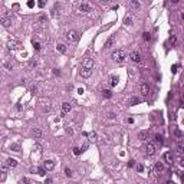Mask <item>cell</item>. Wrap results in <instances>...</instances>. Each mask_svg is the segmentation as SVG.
Returning <instances> with one entry per match:
<instances>
[{
	"label": "cell",
	"instance_id": "obj_1",
	"mask_svg": "<svg viewBox=\"0 0 184 184\" xmlns=\"http://www.w3.org/2000/svg\"><path fill=\"white\" fill-rule=\"evenodd\" d=\"M111 58H112L115 62H118V63H122V62L127 59V53H125V50H122V49H117V50L112 52Z\"/></svg>",
	"mask_w": 184,
	"mask_h": 184
},
{
	"label": "cell",
	"instance_id": "obj_2",
	"mask_svg": "<svg viewBox=\"0 0 184 184\" xmlns=\"http://www.w3.org/2000/svg\"><path fill=\"white\" fill-rule=\"evenodd\" d=\"M79 37H81V36H79V33H78L76 30H69L66 33V39L71 40V42H78Z\"/></svg>",
	"mask_w": 184,
	"mask_h": 184
},
{
	"label": "cell",
	"instance_id": "obj_3",
	"mask_svg": "<svg viewBox=\"0 0 184 184\" xmlns=\"http://www.w3.org/2000/svg\"><path fill=\"white\" fill-rule=\"evenodd\" d=\"M129 59L134 63H142V56H141L139 52H131L129 53Z\"/></svg>",
	"mask_w": 184,
	"mask_h": 184
},
{
	"label": "cell",
	"instance_id": "obj_4",
	"mask_svg": "<svg viewBox=\"0 0 184 184\" xmlns=\"http://www.w3.org/2000/svg\"><path fill=\"white\" fill-rule=\"evenodd\" d=\"M0 23H1L3 28H10L12 26V19L9 16H1L0 17Z\"/></svg>",
	"mask_w": 184,
	"mask_h": 184
},
{
	"label": "cell",
	"instance_id": "obj_5",
	"mask_svg": "<svg viewBox=\"0 0 184 184\" xmlns=\"http://www.w3.org/2000/svg\"><path fill=\"white\" fill-rule=\"evenodd\" d=\"M145 154L147 155H154L155 154V145L153 142H147L145 144Z\"/></svg>",
	"mask_w": 184,
	"mask_h": 184
},
{
	"label": "cell",
	"instance_id": "obj_6",
	"mask_svg": "<svg viewBox=\"0 0 184 184\" xmlns=\"http://www.w3.org/2000/svg\"><path fill=\"white\" fill-rule=\"evenodd\" d=\"M43 168L46 171H50V170L55 168V161L53 160H46L45 163H43Z\"/></svg>",
	"mask_w": 184,
	"mask_h": 184
},
{
	"label": "cell",
	"instance_id": "obj_7",
	"mask_svg": "<svg viewBox=\"0 0 184 184\" xmlns=\"http://www.w3.org/2000/svg\"><path fill=\"white\" fill-rule=\"evenodd\" d=\"M82 66H83V68H88V69H92V68H93V61H92V58H85V59L82 61Z\"/></svg>",
	"mask_w": 184,
	"mask_h": 184
},
{
	"label": "cell",
	"instance_id": "obj_8",
	"mask_svg": "<svg viewBox=\"0 0 184 184\" xmlns=\"http://www.w3.org/2000/svg\"><path fill=\"white\" fill-rule=\"evenodd\" d=\"M139 91H141V95H142V96H148V95H150V86H148L147 83H141Z\"/></svg>",
	"mask_w": 184,
	"mask_h": 184
},
{
	"label": "cell",
	"instance_id": "obj_9",
	"mask_svg": "<svg viewBox=\"0 0 184 184\" xmlns=\"http://www.w3.org/2000/svg\"><path fill=\"white\" fill-rule=\"evenodd\" d=\"M71 109H72V105H71L69 102H63V104H62V115L68 114Z\"/></svg>",
	"mask_w": 184,
	"mask_h": 184
},
{
	"label": "cell",
	"instance_id": "obj_10",
	"mask_svg": "<svg viewBox=\"0 0 184 184\" xmlns=\"http://www.w3.org/2000/svg\"><path fill=\"white\" fill-rule=\"evenodd\" d=\"M92 75V69H88V68H82L81 69V76L82 78H89Z\"/></svg>",
	"mask_w": 184,
	"mask_h": 184
},
{
	"label": "cell",
	"instance_id": "obj_11",
	"mask_svg": "<svg viewBox=\"0 0 184 184\" xmlns=\"http://www.w3.org/2000/svg\"><path fill=\"white\" fill-rule=\"evenodd\" d=\"M79 12H82V13H88V12H91V6L86 4V3H82V4H79Z\"/></svg>",
	"mask_w": 184,
	"mask_h": 184
},
{
	"label": "cell",
	"instance_id": "obj_12",
	"mask_svg": "<svg viewBox=\"0 0 184 184\" xmlns=\"http://www.w3.org/2000/svg\"><path fill=\"white\" fill-rule=\"evenodd\" d=\"M61 6L59 4H55L53 6V9H52V17H59V15H61Z\"/></svg>",
	"mask_w": 184,
	"mask_h": 184
},
{
	"label": "cell",
	"instance_id": "obj_13",
	"mask_svg": "<svg viewBox=\"0 0 184 184\" xmlns=\"http://www.w3.org/2000/svg\"><path fill=\"white\" fill-rule=\"evenodd\" d=\"M114 42H115V36H111V37H108L107 42L104 43V47H105V49H109L111 46L114 45Z\"/></svg>",
	"mask_w": 184,
	"mask_h": 184
},
{
	"label": "cell",
	"instance_id": "obj_14",
	"mask_svg": "<svg viewBox=\"0 0 184 184\" xmlns=\"http://www.w3.org/2000/svg\"><path fill=\"white\" fill-rule=\"evenodd\" d=\"M164 170H166V167H164V164H163L161 161H157V163H155V171H157V173L161 174V173H164Z\"/></svg>",
	"mask_w": 184,
	"mask_h": 184
},
{
	"label": "cell",
	"instance_id": "obj_15",
	"mask_svg": "<svg viewBox=\"0 0 184 184\" xmlns=\"http://www.w3.org/2000/svg\"><path fill=\"white\" fill-rule=\"evenodd\" d=\"M129 6H131V9H134V10H139V9H141V3H139L138 0H131V1H129Z\"/></svg>",
	"mask_w": 184,
	"mask_h": 184
},
{
	"label": "cell",
	"instance_id": "obj_16",
	"mask_svg": "<svg viewBox=\"0 0 184 184\" xmlns=\"http://www.w3.org/2000/svg\"><path fill=\"white\" fill-rule=\"evenodd\" d=\"M138 139L139 141H147L148 139V132L147 131H139L138 132Z\"/></svg>",
	"mask_w": 184,
	"mask_h": 184
},
{
	"label": "cell",
	"instance_id": "obj_17",
	"mask_svg": "<svg viewBox=\"0 0 184 184\" xmlns=\"http://www.w3.org/2000/svg\"><path fill=\"white\" fill-rule=\"evenodd\" d=\"M32 135H33L35 138H42L43 132H42L39 128H33V129H32Z\"/></svg>",
	"mask_w": 184,
	"mask_h": 184
},
{
	"label": "cell",
	"instance_id": "obj_18",
	"mask_svg": "<svg viewBox=\"0 0 184 184\" xmlns=\"http://www.w3.org/2000/svg\"><path fill=\"white\" fill-rule=\"evenodd\" d=\"M154 139H155V142H157V144H160V145H163V144H164V137H163L161 134H155V135H154Z\"/></svg>",
	"mask_w": 184,
	"mask_h": 184
},
{
	"label": "cell",
	"instance_id": "obj_19",
	"mask_svg": "<svg viewBox=\"0 0 184 184\" xmlns=\"http://www.w3.org/2000/svg\"><path fill=\"white\" fill-rule=\"evenodd\" d=\"M138 104H141V99L138 96H134V98L129 99V107H134V105H138Z\"/></svg>",
	"mask_w": 184,
	"mask_h": 184
},
{
	"label": "cell",
	"instance_id": "obj_20",
	"mask_svg": "<svg viewBox=\"0 0 184 184\" xmlns=\"http://www.w3.org/2000/svg\"><path fill=\"white\" fill-rule=\"evenodd\" d=\"M6 164H7L9 167H16V166H17V161H16L15 158H7V160H6Z\"/></svg>",
	"mask_w": 184,
	"mask_h": 184
},
{
	"label": "cell",
	"instance_id": "obj_21",
	"mask_svg": "<svg viewBox=\"0 0 184 184\" xmlns=\"http://www.w3.org/2000/svg\"><path fill=\"white\" fill-rule=\"evenodd\" d=\"M7 47L9 49H19L20 47V43L19 42H9L7 43Z\"/></svg>",
	"mask_w": 184,
	"mask_h": 184
},
{
	"label": "cell",
	"instance_id": "obj_22",
	"mask_svg": "<svg viewBox=\"0 0 184 184\" xmlns=\"http://www.w3.org/2000/svg\"><path fill=\"white\" fill-rule=\"evenodd\" d=\"M102 96H104L105 99H109V98H112V92L109 91V89H104V91H102Z\"/></svg>",
	"mask_w": 184,
	"mask_h": 184
},
{
	"label": "cell",
	"instance_id": "obj_23",
	"mask_svg": "<svg viewBox=\"0 0 184 184\" xmlns=\"http://www.w3.org/2000/svg\"><path fill=\"white\" fill-rule=\"evenodd\" d=\"M56 50L61 52V53H65V52H66V46L63 45V43H59V45L56 46Z\"/></svg>",
	"mask_w": 184,
	"mask_h": 184
},
{
	"label": "cell",
	"instance_id": "obj_24",
	"mask_svg": "<svg viewBox=\"0 0 184 184\" xmlns=\"http://www.w3.org/2000/svg\"><path fill=\"white\" fill-rule=\"evenodd\" d=\"M142 39H144L145 42H150V40H151V33H150V32H144V33H142Z\"/></svg>",
	"mask_w": 184,
	"mask_h": 184
},
{
	"label": "cell",
	"instance_id": "obj_25",
	"mask_svg": "<svg viewBox=\"0 0 184 184\" xmlns=\"http://www.w3.org/2000/svg\"><path fill=\"white\" fill-rule=\"evenodd\" d=\"M63 173H65V175H66V177H69V178H71V177L74 175V171L69 168V167H66V168L63 170Z\"/></svg>",
	"mask_w": 184,
	"mask_h": 184
},
{
	"label": "cell",
	"instance_id": "obj_26",
	"mask_svg": "<svg viewBox=\"0 0 184 184\" xmlns=\"http://www.w3.org/2000/svg\"><path fill=\"white\" fill-rule=\"evenodd\" d=\"M32 45H33V49H35V50H37V52L42 49L40 43H39V42H36V40H32Z\"/></svg>",
	"mask_w": 184,
	"mask_h": 184
},
{
	"label": "cell",
	"instance_id": "obj_27",
	"mask_svg": "<svg viewBox=\"0 0 184 184\" xmlns=\"http://www.w3.org/2000/svg\"><path fill=\"white\" fill-rule=\"evenodd\" d=\"M124 25H125V26H131V25H132V19H131L129 16H125V19H124Z\"/></svg>",
	"mask_w": 184,
	"mask_h": 184
},
{
	"label": "cell",
	"instance_id": "obj_28",
	"mask_svg": "<svg viewBox=\"0 0 184 184\" xmlns=\"http://www.w3.org/2000/svg\"><path fill=\"white\" fill-rule=\"evenodd\" d=\"M118 82H120V76H111V85L112 86L118 85Z\"/></svg>",
	"mask_w": 184,
	"mask_h": 184
},
{
	"label": "cell",
	"instance_id": "obj_29",
	"mask_svg": "<svg viewBox=\"0 0 184 184\" xmlns=\"http://www.w3.org/2000/svg\"><path fill=\"white\" fill-rule=\"evenodd\" d=\"M86 137H89V141H91V142H95V141H96V134H95V132H88Z\"/></svg>",
	"mask_w": 184,
	"mask_h": 184
},
{
	"label": "cell",
	"instance_id": "obj_30",
	"mask_svg": "<svg viewBox=\"0 0 184 184\" xmlns=\"http://www.w3.org/2000/svg\"><path fill=\"white\" fill-rule=\"evenodd\" d=\"M164 160H167V163H173V157H171V153H166V154H164Z\"/></svg>",
	"mask_w": 184,
	"mask_h": 184
},
{
	"label": "cell",
	"instance_id": "obj_31",
	"mask_svg": "<svg viewBox=\"0 0 184 184\" xmlns=\"http://www.w3.org/2000/svg\"><path fill=\"white\" fill-rule=\"evenodd\" d=\"M36 66H37V62L35 61V59H32V61H29V68H30V69H35Z\"/></svg>",
	"mask_w": 184,
	"mask_h": 184
},
{
	"label": "cell",
	"instance_id": "obj_32",
	"mask_svg": "<svg viewBox=\"0 0 184 184\" xmlns=\"http://www.w3.org/2000/svg\"><path fill=\"white\" fill-rule=\"evenodd\" d=\"M170 42H171V43H173V45H175V42H177V36H175V35H174V33H173V35H171V36H170Z\"/></svg>",
	"mask_w": 184,
	"mask_h": 184
},
{
	"label": "cell",
	"instance_id": "obj_33",
	"mask_svg": "<svg viewBox=\"0 0 184 184\" xmlns=\"http://www.w3.org/2000/svg\"><path fill=\"white\" fill-rule=\"evenodd\" d=\"M37 174H39V175H45V174H46V170L43 168V167H39V168H37Z\"/></svg>",
	"mask_w": 184,
	"mask_h": 184
},
{
	"label": "cell",
	"instance_id": "obj_34",
	"mask_svg": "<svg viewBox=\"0 0 184 184\" xmlns=\"http://www.w3.org/2000/svg\"><path fill=\"white\" fill-rule=\"evenodd\" d=\"M13 151H20V145L19 144H12V147H10Z\"/></svg>",
	"mask_w": 184,
	"mask_h": 184
},
{
	"label": "cell",
	"instance_id": "obj_35",
	"mask_svg": "<svg viewBox=\"0 0 184 184\" xmlns=\"http://www.w3.org/2000/svg\"><path fill=\"white\" fill-rule=\"evenodd\" d=\"M46 1H47V0H39V3H37V6H39L40 9H43V7H45V4H46Z\"/></svg>",
	"mask_w": 184,
	"mask_h": 184
},
{
	"label": "cell",
	"instance_id": "obj_36",
	"mask_svg": "<svg viewBox=\"0 0 184 184\" xmlns=\"http://www.w3.org/2000/svg\"><path fill=\"white\" fill-rule=\"evenodd\" d=\"M6 173H7V171H3V170H1V175H0V181H4V180H6Z\"/></svg>",
	"mask_w": 184,
	"mask_h": 184
},
{
	"label": "cell",
	"instance_id": "obj_37",
	"mask_svg": "<svg viewBox=\"0 0 184 184\" xmlns=\"http://www.w3.org/2000/svg\"><path fill=\"white\" fill-rule=\"evenodd\" d=\"M115 117H117V114H115V112H108V118H109V120H114Z\"/></svg>",
	"mask_w": 184,
	"mask_h": 184
},
{
	"label": "cell",
	"instance_id": "obj_38",
	"mask_svg": "<svg viewBox=\"0 0 184 184\" xmlns=\"http://www.w3.org/2000/svg\"><path fill=\"white\" fill-rule=\"evenodd\" d=\"M30 92L33 93V95H35V93L37 92V86H36V85H33V86H30Z\"/></svg>",
	"mask_w": 184,
	"mask_h": 184
},
{
	"label": "cell",
	"instance_id": "obj_39",
	"mask_svg": "<svg viewBox=\"0 0 184 184\" xmlns=\"http://www.w3.org/2000/svg\"><path fill=\"white\" fill-rule=\"evenodd\" d=\"M137 171L138 173H142V171H144V166H142V164H138L137 166Z\"/></svg>",
	"mask_w": 184,
	"mask_h": 184
},
{
	"label": "cell",
	"instance_id": "obj_40",
	"mask_svg": "<svg viewBox=\"0 0 184 184\" xmlns=\"http://www.w3.org/2000/svg\"><path fill=\"white\" fill-rule=\"evenodd\" d=\"M39 22H42V23H47V19H46V16H40V17H39Z\"/></svg>",
	"mask_w": 184,
	"mask_h": 184
},
{
	"label": "cell",
	"instance_id": "obj_41",
	"mask_svg": "<svg viewBox=\"0 0 184 184\" xmlns=\"http://www.w3.org/2000/svg\"><path fill=\"white\" fill-rule=\"evenodd\" d=\"M74 154H75V155H79V154H81V150H79L78 147H75V148H74Z\"/></svg>",
	"mask_w": 184,
	"mask_h": 184
},
{
	"label": "cell",
	"instance_id": "obj_42",
	"mask_svg": "<svg viewBox=\"0 0 184 184\" xmlns=\"http://www.w3.org/2000/svg\"><path fill=\"white\" fill-rule=\"evenodd\" d=\"M102 4H109V3H112V0H99Z\"/></svg>",
	"mask_w": 184,
	"mask_h": 184
},
{
	"label": "cell",
	"instance_id": "obj_43",
	"mask_svg": "<svg viewBox=\"0 0 184 184\" xmlns=\"http://www.w3.org/2000/svg\"><path fill=\"white\" fill-rule=\"evenodd\" d=\"M33 6H35V1L33 0H29L28 1V7H33Z\"/></svg>",
	"mask_w": 184,
	"mask_h": 184
},
{
	"label": "cell",
	"instance_id": "obj_44",
	"mask_svg": "<svg viewBox=\"0 0 184 184\" xmlns=\"http://www.w3.org/2000/svg\"><path fill=\"white\" fill-rule=\"evenodd\" d=\"M6 68H7V71H12L13 69V65L12 63H6Z\"/></svg>",
	"mask_w": 184,
	"mask_h": 184
},
{
	"label": "cell",
	"instance_id": "obj_45",
	"mask_svg": "<svg viewBox=\"0 0 184 184\" xmlns=\"http://www.w3.org/2000/svg\"><path fill=\"white\" fill-rule=\"evenodd\" d=\"M177 68H178V65H174V66L171 68V72H173V74H175V72H177Z\"/></svg>",
	"mask_w": 184,
	"mask_h": 184
},
{
	"label": "cell",
	"instance_id": "obj_46",
	"mask_svg": "<svg viewBox=\"0 0 184 184\" xmlns=\"http://www.w3.org/2000/svg\"><path fill=\"white\" fill-rule=\"evenodd\" d=\"M53 74H55V75H58V76H59V75H61V71H59V69H58V68H55V69H53Z\"/></svg>",
	"mask_w": 184,
	"mask_h": 184
},
{
	"label": "cell",
	"instance_id": "obj_47",
	"mask_svg": "<svg viewBox=\"0 0 184 184\" xmlns=\"http://www.w3.org/2000/svg\"><path fill=\"white\" fill-rule=\"evenodd\" d=\"M66 132H68L69 135H72V134H74V131H72V128H69V127H66Z\"/></svg>",
	"mask_w": 184,
	"mask_h": 184
},
{
	"label": "cell",
	"instance_id": "obj_48",
	"mask_svg": "<svg viewBox=\"0 0 184 184\" xmlns=\"http://www.w3.org/2000/svg\"><path fill=\"white\" fill-rule=\"evenodd\" d=\"M88 150V144H85L83 147H82V150H81V153H83V151H86Z\"/></svg>",
	"mask_w": 184,
	"mask_h": 184
},
{
	"label": "cell",
	"instance_id": "obj_49",
	"mask_svg": "<svg viewBox=\"0 0 184 184\" xmlns=\"http://www.w3.org/2000/svg\"><path fill=\"white\" fill-rule=\"evenodd\" d=\"M135 166V163H134V160H131L129 163H128V167H134Z\"/></svg>",
	"mask_w": 184,
	"mask_h": 184
},
{
	"label": "cell",
	"instance_id": "obj_50",
	"mask_svg": "<svg viewBox=\"0 0 184 184\" xmlns=\"http://www.w3.org/2000/svg\"><path fill=\"white\" fill-rule=\"evenodd\" d=\"M22 183H30V180L26 178V177H23V178H22Z\"/></svg>",
	"mask_w": 184,
	"mask_h": 184
},
{
	"label": "cell",
	"instance_id": "obj_51",
	"mask_svg": "<svg viewBox=\"0 0 184 184\" xmlns=\"http://www.w3.org/2000/svg\"><path fill=\"white\" fill-rule=\"evenodd\" d=\"M16 109H17V111H22V105H20V104H17V105H16Z\"/></svg>",
	"mask_w": 184,
	"mask_h": 184
},
{
	"label": "cell",
	"instance_id": "obj_52",
	"mask_svg": "<svg viewBox=\"0 0 184 184\" xmlns=\"http://www.w3.org/2000/svg\"><path fill=\"white\" fill-rule=\"evenodd\" d=\"M52 181H53L52 178H46V180H45V183H47V184H50V183H52Z\"/></svg>",
	"mask_w": 184,
	"mask_h": 184
},
{
	"label": "cell",
	"instance_id": "obj_53",
	"mask_svg": "<svg viewBox=\"0 0 184 184\" xmlns=\"http://www.w3.org/2000/svg\"><path fill=\"white\" fill-rule=\"evenodd\" d=\"M171 1H173V3H174V4H177V3H178V1H180V0H171Z\"/></svg>",
	"mask_w": 184,
	"mask_h": 184
}]
</instances>
